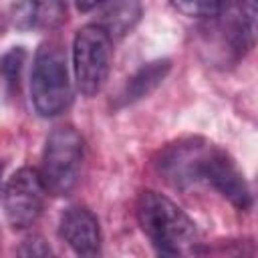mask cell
I'll list each match as a JSON object with an SVG mask.
<instances>
[{
    "label": "cell",
    "mask_w": 258,
    "mask_h": 258,
    "mask_svg": "<svg viewBox=\"0 0 258 258\" xmlns=\"http://www.w3.org/2000/svg\"><path fill=\"white\" fill-rule=\"evenodd\" d=\"M137 222L143 234L161 254H181L198 242L194 220L167 196L145 189L135 206Z\"/></svg>",
    "instance_id": "1"
},
{
    "label": "cell",
    "mask_w": 258,
    "mask_h": 258,
    "mask_svg": "<svg viewBox=\"0 0 258 258\" xmlns=\"http://www.w3.org/2000/svg\"><path fill=\"white\" fill-rule=\"evenodd\" d=\"M67 54L54 40L42 42L32 60L30 101L40 117H56L73 103Z\"/></svg>",
    "instance_id": "2"
},
{
    "label": "cell",
    "mask_w": 258,
    "mask_h": 258,
    "mask_svg": "<svg viewBox=\"0 0 258 258\" xmlns=\"http://www.w3.org/2000/svg\"><path fill=\"white\" fill-rule=\"evenodd\" d=\"M85 159V141L73 125L54 127L44 143L38 175L46 194L69 196L81 177Z\"/></svg>",
    "instance_id": "3"
},
{
    "label": "cell",
    "mask_w": 258,
    "mask_h": 258,
    "mask_svg": "<svg viewBox=\"0 0 258 258\" xmlns=\"http://www.w3.org/2000/svg\"><path fill=\"white\" fill-rule=\"evenodd\" d=\"M113 38L99 26L87 24L77 30L73 40V73L83 97H95L111 71Z\"/></svg>",
    "instance_id": "4"
},
{
    "label": "cell",
    "mask_w": 258,
    "mask_h": 258,
    "mask_svg": "<svg viewBox=\"0 0 258 258\" xmlns=\"http://www.w3.org/2000/svg\"><path fill=\"white\" fill-rule=\"evenodd\" d=\"M2 208L6 222L14 230H26L42 214L44 208V183L34 167H20L16 169L2 191Z\"/></svg>",
    "instance_id": "5"
},
{
    "label": "cell",
    "mask_w": 258,
    "mask_h": 258,
    "mask_svg": "<svg viewBox=\"0 0 258 258\" xmlns=\"http://www.w3.org/2000/svg\"><path fill=\"white\" fill-rule=\"evenodd\" d=\"M200 181H208L218 189L224 198H228L238 210H248L252 206L250 187L238 169L236 161L220 147L208 145L202 167H200Z\"/></svg>",
    "instance_id": "6"
},
{
    "label": "cell",
    "mask_w": 258,
    "mask_h": 258,
    "mask_svg": "<svg viewBox=\"0 0 258 258\" xmlns=\"http://www.w3.org/2000/svg\"><path fill=\"white\" fill-rule=\"evenodd\" d=\"M208 141L204 139H183L163 149L159 155L157 167L163 177L175 187H183L200 181V167L204 153L208 149Z\"/></svg>",
    "instance_id": "7"
},
{
    "label": "cell",
    "mask_w": 258,
    "mask_h": 258,
    "mask_svg": "<svg viewBox=\"0 0 258 258\" xmlns=\"http://www.w3.org/2000/svg\"><path fill=\"white\" fill-rule=\"evenodd\" d=\"M58 232L79 256H97L101 252L99 220L83 206H71L60 214Z\"/></svg>",
    "instance_id": "8"
},
{
    "label": "cell",
    "mask_w": 258,
    "mask_h": 258,
    "mask_svg": "<svg viewBox=\"0 0 258 258\" xmlns=\"http://www.w3.org/2000/svg\"><path fill=\"white\" fill-rule=\"evenodd\" d=\"M64 20L62 0H18L12 8V22L20 30L54 28Z\"/></svg>",
    "instance_id": "9"
},
{
    "label": "cell",
    "mask_w": 258,
    "mask_h": 258,
    "mask_svg": "<svg viewBox=\"0 0 258 258\" xmlns=\"http://www.w3.org/2000/svg\"><path fill=\"white\" fill-rule=\"evenodd\" d=\"M99 24L111 38H123L141 18V0H105L99 4Z\"/></svg>",
    "instance_id": "10"
},
{
    "label": "cell",
    "mask_w": 258,
    "mask_h": 258,
    "mask_svg": "<svg viewBox=\"0 0 258 258\" xmlns=\"http://www.w3.org/2000/svg\"><path fill=\"white\" fill-rule=\"evenodd\" d=\"M169 69H171V62L167 58H157V60L145 62L141 69H137L121 93L123 105H131L135 101H141L151 91H155L163 83V79L167 77Z\"/></svg>",
    "instance_id": "11"
},
{
    "label": "cell",
    "mask_w": 258,
    "mask_h": 258,
    "mask_svg": "<svg viewBox=\"0 0 258 258\" xmlns=\"http://www.w3.org/2000/svg\"><path fill=\"white\" fill-rule=\"evenodd\" d=\"M173 6L191 18H214L222 6V0H171Z\"/></svg>",
    "instance_id": "12"
},
{
    "label": "cell",
    "mask_w": 258,
    "mask_h": 258,
    "mask_svg": "<svg viewBox=\"0 0 258 258\" xmlns=\"http://www.w3.org/2000/svg\"><path fill=\"white\" fill-rule=\"evenodd\" d=\"M24 58H26V52L20 46L8 50L0 58V75L4 77V81L10 87L18 85V77H20V71H22V64H24Z\"/></svg>",
    "instance_id": "13"
},
{
    "label": "cell",
    "mask_w": 258,
    "mask_h": 258,
    "mask_svg": "<svg viewBox=\"0 0 258 258\" xmlns=\"http://www.w3.org/2000/svg\"><path fill=\"white\" fill-rule=\"evenodd\" d=\"M18 252L22 256H48L50 248L40 236H30V238L24 240V244H22V248Z\"/></svg>",
    "instance_id": "14"
},
{
    "label": "cell",
    "mask_w": 258,
    "mask_h": 258,
    "mask_svg": "<svg viewBox=\"0 0 258 258\" xmlns=\"http://www.w3.org/2000/svg\"><path fill=\"white\" fill-rule=\"evenodd\" d=\"M101 2H105V0H75L77 8H79L81 12H89V10H93V8H97Z\"/></svg>",
    "instance_id": "15"
},
{
    "label": "cell",
    "mask_w": 258,
    "mask_h": 258,
    "mask_svg": "<svg viewBox=\"0 0 258 258\" xmlns=\"http://www.w3.org/2000/svg\"><path fill=\"white\" fill-rule=\"evenodd\" d=\"M0 175H2V167H0Z\"/></svg>",
    "instance_id": "16"
}]
</instances>
